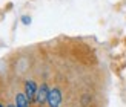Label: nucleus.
<instances>
[{
    "label": "nucleus",
    "mask_w": 126,
    "mask_h": 107,
    "mask_svg": "<svg viewBox=\"0 0 126 107\" xmlns=\"http://www.w3.org/2000/svg\"><path fill=\"white\" fill-rule=\"evenodd\" d=\"M0 107H2V104H0Z\"/></svg>",
    "instance_id": "7"
},
{
    "label": "nucleus",
    "mask_w": 126,
    "mask_h": 107,
    "mask_svg": "<svg viewBox=\"0 0 126 107\" xmlns=\"http://www.w3.org/2000/svg\"><path fill=\"white\" fill-rule=\"evenodd\" d=\"M48 106L49 107H60L62 106V92L60 89L54 87V89H49V95H48Z\"/></svg>",
    "instance_id": "1"
},
{
    "label": "nucleus",
    "mask_w": 126,
    "mask_h": 107,
    "mask_svg": "<svg viewBox=\"0 0 126 107\" xmlns=\"http://www.w3.org/2000/svg\"><path fill=\"white\" fill-rule=\"evenodd\" d=\"M37 84L34 83L32 80H28L26 83H25V95H26V98L29 99V103L35 101V95H37Z\"/></svg>",
    "instance_id": "2"
},
{
    "label": "nucleus",
    "mask_w": 126,
    "mask_h": 107,
    "mask_svg": "<svg viewBox=\"0 0 126 107\" xmlns=\"http://www.w3.org/2000/svg\"><path fill=\"white\" fill-rule=\"evenodd\" d=\"M48 95H49V87L46 84H42L37 89V95H35V103L37 104H43L48 101Z\"/></svg>",
    "instance_id": "3"
},
{
    "label": "nucleus",
    "mask_w": 126,
    "mask_h": 107,
    "mask_svg": "<svg viewBox=\"0 0 126 107\" xmlns=\"http://www.w3.org/2000/svg\"><path fill=\"white\" fill-rule=\"evenodd\" d=\"M22 23H23V24H29V23H31V18H29L28 15H23V17H22Z\"/></svg>",
    "instance_id": "5"
},
{
    "label": "nucleus",
    "mask_w": 126,
    "mask_h": 107,
    "mask_svg": "<svg viewBox=\"0 0 126 107\" xmlns=\"http://www.w3.org/2000/svg\"><path fill=\"white\" fill-rule=\"evenodd\" d=\"M16 107H29V99L25 93H17L16 95Z\"/></svg>",
    "instance_id": "4"
},
{
    "label": "nucleus",
    "mask_w": 126,
    "mask_h": 107,
    "mask_svg": "<svg viewBox=\"0 0 126 107\" xmlns=\"http://www.w3.org/2000/svg\"><path fill=\"white\" fill-rule=\"evenodd\" d=\"M8 107H16V106H14V104H12V106H8Z\"/></svg>",
    "instance_id": "6"
}]
</instances>
